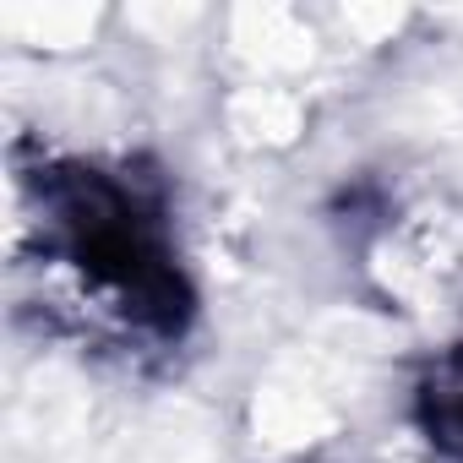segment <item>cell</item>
<instances>
[{"label":"cell","mask_w":463,"mask_h":463,"mask_svg":"<svg viewBox=\"0 0 463 463\" xmlns=\"http://www.w3.org/2000/svg\"><path fill=\"white\" fill-rule=\"evenodd\" d=\"M50 241L66 268L93 284L137 333L180 338L191 322V284L169 241L164 196L126 169L61 164L39 180Z\"/></svg>","instance_id":"obj_1"},{"label":"cell","mask_w":463,"mask_h":463,"mask_svg":"<svg viewBox=\"0 0 463 463\" xmlns=\"http://www.w3.org/2000/svg\"><path fill=\"white\" fill-rule=\"evenodd\" d=\"M414 420L441 458L463 463V344L441 349L425 365V376L414 387Z\"/></svg>","instance_id":"obj_2"}]
</instances>
